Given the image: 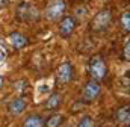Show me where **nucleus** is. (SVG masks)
I'll list each match as a JSON object with an SVG mask.
<instances>
[{"mask_svg": "<svg viewBox=\"0 0 130 127\" xmlns=\"http://www.w3.org/2000/svg\"><path fill=\"white\" fill-rule=\"evenodd\" d=\"M18 15L26 21H32L38 17V12L30 3H21L18 8Z\"/></svg>", "mask_w": 130, "mask_h": 127, "instance_id": "9", "label": "nucleus"}, {"mask_svg": "<svg viewBox=\"0 0 130 127\" xmlns=\"http://www.w3.org/2000/svg\"><path fill=\"white\" fill-rule=\"evenodd\" d=\"M123 58L126 59V62L130 61V41L127 39L126 44H124V49H123Z\"/></svg>", "mask_w": 130, "mask_h": 127, "instance_id": "17", "label": "nucleus"}, {"mask_svg": "<svg viewBox=\"0 0 130 127\" xmlns=\"http://www.w3.org/2000/svg\"><path fill=\"white\" fill-rule=\"evenodd\" d=\"M113 21V14L110 9H101L92 17L91 20V30L95 33H104L109 30Z\"/></svg>", "mask_w": 130, "mask_h": 127, "instance_id": "1", "label": "nucleus"}, {"mask_svg": "<svg viewBox=\"0 0 130 127\" xmlns=\"http://www.w3.org/2000/svg\"><path fill=\"white\" fill-rule=\"evenodd\" d=\"M115 120H117L120 124H124V126L129 124L130 123V107H129V104L120 106V107L115 110Z\"/></svg>", "mask_w": 130, "mask_h": 127, "instance_id": "11", "label": "nucleus"}, {"mask_svg": "<svg viewBox=\"0 0 130 127\" xmlns=\"http://www.w3.org/2000/svg\"><path fill=\"white\" fill-rule=\"evenodd\" d=\"M3 85H5V77H3V76H0V89L3 88Z\"/></svg>", "mask_w": 130, "mask_h": 127, "instance_id": "19", "label": "nucleus"}, {"mask_svg": "<svg viewBox=\"0 0 130 127\" xmlns=\"http://www.w3.org/2000/svg\"><path fill=\"white\" fill-rule=\"evenodd\" d=\"M8 42L11 44L12 49L21 50V49H24V47L29 44V38L24 36V35L20 33V32H11L9 36H8Z\"/></svg>", "mask_w": 130, "mask_h": 127, "instance_id": "8", "label": "nucleus"}, {"mask_svg": "<svg viewBox=\"0 0 130 127\" xmlns=\"http://www.w3.org/2000/svg\"><path fill=\"white\" fill-rule=\"evenodd\" d=\"M27 103L29 101H27V97L26 95H17V97H14L8 103V112L11 115H14V117H18V115H21L26 110Z\"/></svg>", "mask_w": 130, "mask_h": 127, "instance_id": "7", "label": "nucleus"}, {"mask_svg": "<svg viewBox=\"0 0 130 127\" xmlns=\"http://www.w3.org/2000/svg\"><path fill=\"white\" fill-rule=\"evenodd\" d=\"M64 117L61 114H52L47 120H44V127H61Z\"/></svg>", "mask_w": 130, "mask_h": 127, "instance_id": "13", "label": "nucleus"}, {"mask_svg": "<svg viewBox=\"0 0 130 127\" xmlns=\"http://www.w3.org/2000/svg\"><path fill=\"white\" fill-rule=\"evenodd\" d=\"M73 79H74V68L70 61H65L59 65L56 71V80L59 85H68L73 82Z\"/></svg>", "mask_w": 130, "mask_h": 127, "instance_id": "6", "label": "nucleus"}, {"mask_svg": "<svg viewBox=\"0 0 130 127\" xmlns=\"http://www.w3.org/2000/svg\"><path fill=\"white\" fill-rule=\"evenodd\" d=\"M88 73H89L91 79L95 82L104 80V77L107 76V64L104 61V58L100 55L92 56L89 59V64H88Z\"/></svg>", "mask_w": 130, "mask_h": 127, "instance_id": "2", "label": "nucleus"}, {"mask_svg": "<svg viewBox=\"0 0 130 127\" xmlns=\"http://www.w3.org/2000/svg\"><path fill=\"white\" fill-rule=\"evenodd\" d=\"M65 11H67L65 0H50L44 9V17H45V20L56 23L65 15Z\"/></svg>", "mask_w": 130, "mask_h": 127, "instance_id": "3", "label": "nucleus"}, {"mask_svg": "<svg viewBox=\"0 0 130 127\" xmlns=\"http://www.w3.org/2000/svg\"><path fill=\"white\" fill-rule=\"evenodd\" d=\"M77 127H95V123H94V120H92L89 115H83V117L79 120Z\"/></svg>", "mask_w": 130, "mask_h": 127, "instance_id": "15", "label": "nucleus"}, {"mask_svg": "<svg viewBox=\"0 0 130 127\" xmlns=\"http://www.w3.org/2000/svg\"><path fill=\"white\" fill-rule=\"evenodd\" d=\"M101 95V85L100 82L95 80H89L83 85V89H82V101L83 103H92L95 101L98 97Z\"/></svg>", "mask_w": 130, "mask_h": 127, "instance_id": "4", "label": "nucleus"}, {"mask_svg": "<svg viewBox=\"0 0 130 127\" xmlns=\"http://www.w3.org/2000/svg\"><path fill=\"white\" fill-rule=\"evenodd\" d=\"M6 56H8V52H6V49L0 44V64H3L6 61Z\"/></svg>", "mask_w": 130, "mask_h": 127, "instance_id": "18", "label": "nucleus"}, {"mask_svg": "<svg viewBox=\"0 0 130 127\" xmlns=\"http://www.w3.org/2000/svg\"><path fill=\"white\" fill-rule=\"evenodd\" d=\"M86 17H88V9H85V8H82V6L76 8V15H74L76 20H77V18H86Z\"/></svg>", "mask_w": 130, "mask_h": 127, "instance_id": "16", "label": "nucleus"}, {"mask_svg": "<svg viewBox=\"0 0 130 127\" xmlns=\"http://www.w3.org/2000/svg\"><path fill=\"white\" fill-rule=\"evenodd\" d=\"M120 29L123 33H129L130 32V12L124 11L120 15Z\"/></svg>", "mask_w": 130, "mask_h": 127, "instance_id": "14", "label": "nucleus"}, {"mask_svg": "<svg viewBox=\"0 0 130 127\" xmlns=\"http://www.w3.org/2000/svg\"><path fill=\"white\" fill-rule=\"evenodd\" d=\"M58 23V32L62 38H70L77 27V20L73 15H64Z\"/></svg>", "mask_w": 130, "mask_h": 127, "instance_id": "5", "label": "nucleus"}, {"mask_svg": "<svg viewBox=\"0 0 130 127\" xmlns=\"http://www.w3.org/2000/svg\"><path fill=\"white\" fill-rule=\"evenodd\" d=\"M126 127H129V124H127V126H126Z\"/></svg>", "mask_w": 130, "mask_h": 127, "instance_id": "20", "label": "nucleus"}, {"mask_svg": "<svg viewBox=\"0 0 130 127\" xmlns=\"http://www.w3.org/2000/svg\"><path fill=\"white\" fill-rule=\"evenodd\" d=\"M21 127H44V117L39 114H32L23 120Z\"/></svg>", "mask_w": 130, "mask_h": 127, "instance_id": "12", "label": "nucleus"}, {"mask_svg": "<svg viewBox=\"0 0 130 127\" xmlns=\"http://www.w3.org/2000/svg\"><path fill=\"white\" fill-rule=\"evenodd\" d=\"M61 104H62V94L61 92H50L44 106L47 110H56Z\"/></svg>", "mask_w": 130, "mask_h": 127, "instance_id": "10", "label": "nucleus"}]
</instances>
